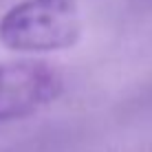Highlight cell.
Wrapping results in <instances>:
<instances>
[{
	"label": "cell",
	"mask_w": 152,
	"mask_h": 152,
	"mask_svg": "<svg viewBox=\"0 0 152 152\" xmlns=\"http://www.w3.org/2000/svg\"><path fill=\"white\" fill-rule=\"evenodd\" d=\"M80 35L75 0H22L0 18V42L11 51H62L77 44Z\"/></svg>",
	"instance_id": "1"
},
{
	"label": "cell",
	"mask_w": 152,
	"mask_h": 152,
	"mask_svg": "<svg viewBox=\"0 0 152 152\" xmlns=\"http://www.w3.org/2000/svg\"><path fill=\"white\" fill-rule=\"evenodd\" d=\"M62 93V77L46 62L0 64V121L24 119L55 102Z\"/></svg>",
	"instance_id": "2"
}]
</instances>
